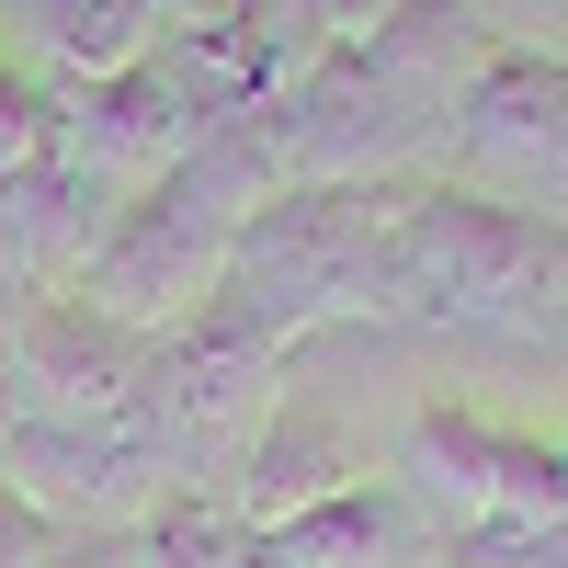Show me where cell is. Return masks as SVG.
<instances>
[{
	"label": "cell",
	"instance_id": "cell-1",
	"mask_svg": "<svg viewBox=\"0 0 568 568\" xmlns=\"http://www.w3.org/2000/svg\"><path fill=\"white\" fill-rule=\"evenodd\" d=\"M284 194V149L273 125H205L194 149H182L160 182H136V194L103 216V240L80 262V296L125 318V329H182L216 284H227V251H240V227Z\"/></svg>",
	"mask_w": 568,
	"mask_h": 568
},
{
	"label": "cell",
	"instance_id": "cell-2",
	"mask_svg": "<svg viewBox=\"0 0 568 568\" xmlns=\"http://www.w3.org/2000/svg\"><path fill=\"white\" fill-rule=\"evenodd\" d=\"M387 318L420 329H557L568 318V216L489 182H398L387 216Z\"/></svg>",
	"mask_w": 568,
	"mask_h": 568
},
{
	"label": "cell",
	"instance_id": "cell-3",
	"mask_svg": "<svg viewBox=\"0 0 568 568\" xmlns=\"http://www.w3.org/2000/svg\"><path fill=\"white\" fill-rule=\"evenodd\" d=\"M409 182V171H398ZM398 182H284V194L240 227L216 296L262 318L284 353L329 318H387V216Z\"/></svg>",
	"mask_w": 568,
	"mask_h": 568
},
{
	"label": "cell",
	"instance_id": "cell-4",
	"mask_svg": "<svg viewBox=\"0 0 568 568\" xmlns=\"http://www.w3.org/2000/svg\"><path fill=\"white\" fill-rule=\"evenodd\" d=\"M284 342L262 318H240L227 296H205L182 329L149 342V375H136V433L149 455L171 466V489H227L240 478V455L262 433V409L284 398Z\"/></svg>",
	"mask_w": 568,
	"mask_h": 568
},
{
	"label": "cell",
	"instance_id": "cell-5",
	"mask_svg": "<svg viewBox=\"0 0 568 568\" xmlns=\"http://www.w3.org/2000/svg\"><path fill=\"white\" fill-rule=\"evenodd\" d=\"M398 489L433 511V535L466 524H557L568 511V455L535 433H500V420L455 409V398H420L409 433H398Z\"/></svg>",
	"mask_w": 568,
	"mask_h": 568
},
{
	"label": "cell",
	"instance_id": "cell-6",
	"mask_svg": "<svg viewBox=\"0 0 568 568\" xmlns=\"http://www.w3.org/2000/svg\"><path fill=\"white\" fill-rule=\"evenodd\" d=\"M262 125L284 149V182H398L420 160V136H433V114H420L364 45H329Z\"/></svg>",
	"mask_w": 568,
	"mask_h": 568
},
{
	"label": "cell",
	"instance_id": "cell-7",
	"mask_svg": "<svg viewBox=\"0 0 568 568\" xmlns=\"http://www.w3.org/2000/svg\"><path fill=\"white\" fill-rule=\"evenodd\" d=\"M0 478H12L45 524L114 535V524H136V511L171 489V466L149 455L136 409H125V420H45V409H12V420H0Z\"/></svg>",
	"mask_w": 568,
	"mask_h": 568
},
{
	"label": "cell",
	"instance_id": "cell-8",
	"mask_svg": "<svg viewBox=\"0 0 568 568\" xmlns=\"http://www.w3.org/2000/svg\"><path fill=\"white\" fill-rule=\"evenodd\" d=\"M0 375H12V409H45V420H125L136 409V375H149V329H125L58 284V296H34L12 318V342H0Z\"/></svg>",
	"mask_w": 568,
	"mask_h": 568
},
{
	"label": "cell",
	"instance_id": "cell-9",
	"mask_svg": "<svg viewBox=\"0 0 568 568\" xmlns=\"http://www.w3.org/2000/svg\"><path fill=\"white\" fill-rule=\"evenodd\" d=\"M194 136H205V114H194V91L160 69V45H149L136 69H103V80H69V91H58V160H69L80 182H103V194L160 182Z\"/></svg>",
	"mask_w": 568,
	"mask_h": 568
},
{
	"label": "cell",
	"instance_id": "cell-10",
	"mask_svg": "<svg viewBox=\"0 0 568 568\" xmlns=\"http://www.w3.org/2000/svg\"><path fill=\"white\" fill-rule=\"evenodd\" d=\"M455 160L489 171V182H524V194H546V182H568V58H546V45H500L489 80L455 103Z\"/></svg>",
	"mask_w": 568,
	"mask_h": 568
},
{
	"label": "cell",
	"instance_id": "cell-11",
	"mask_svg": "<svg viewBox=\"0 0 568 568\" xmlns=\"http://www.w3.org/2000/svg\"><path fill=\"white\" fill-rule=\"evenodd\" d=\"M284 568H433V511H420L398 478H353V489H329L307 511H284V524L262 535Z\"/></svg>",
	"mask_w": 568,
	"mask_h": 568
},
{
	"label": "cell",
	"instance_id": "cell-12",
	"mask_svg": "<svg viewBox=\"0 0 568 568\" xmlns=\"http://www.w3.org/2000/svg\"><path fill=\"white\" fill-rule=\"evenodd\" d=\"M353 478H364V455H353L342 420L307 409V398H273V409H262V433H251V455H240V478H227V500H240V524H251V535H273L284 511H307V500L353 489Z\"/></svg>",
	"mask_w": 568,
	"mask_h": 568
},
{
	"label": "cell",
	"instance_id": "cell-13",
	"mask_svg": "<svg viewBox=\"0 0 568 568\" xmlns=\"http://www.w3.org/2000/svg\"><path fill=\"white\" fill-rule=\"evenodd\" d=\"M364 58L387 69V80H398L433 125H455V103L489 80L500 34H489V12H478V0H398V12L364 34Z\"/></svg>",
	"mask_w": 568,
	"mask_h": 568
},
{
	"label": "cell",
	"instance_id": "cell-14",
	"mask_svg": "<svg viewBox=\"0 0 568 568\" xmlns=\"http://www.w3.org/2000/svg\"><path fill=\"white\" fill-rule=\"evenodd\" d=\"M0 23L34 34V69L45 80H103V69H136L160 45V12L149 0H0Z\"/></svg>",
	"mask_w": 568,
	"mask_h": 568
},
{
	"label": "cell",
	"instance_id": "cell-15",
	"mask_svg": "<svg viewBox=\"0 0 568 568\" xmlns=\"http://www.w3.org/2000/svg\"><path fill=\"white\" fill-rule=\"evenodd\" d=\"M45 149H58V80H45L12 34H0V182L34 171Z\"/></svg>",
	"mask_w": 568,
	"mask_h": 568
},
{
	"label": "cell",
	"instance_id": "cell-16",
	"mask_svg": "<svg viewBox=\"0 0 568 568\" xmlns=\"http://www.w3.org/2000/svg\"><path fill=\"white\" fill-rule=\"evenodd\" d=\"M58 546H69V524H45V511L0 478V568H58Z\"/></svg>",
	"mask_w": 568,
	"mask_h": 568
},
{
	"label": "cell",
	"instance_id": "cell-17",
	"mask_svg": "<svg viewBox=\"0 0 568 568\" xmlns=\"http://www.w3.org/2000/svg\"><path fill=\"white\" fill-rule=\"evenodd\" d=\"M58 568H136V524H114V535H69Z\"/></svg>",
	"mask_w": 568,
	"mask_h": 568
},
{
	"label": "cell",
	"instance_id": "cell-18",
	"mask_svg": "<svg viewBox=\"0 0 568 568\" xmlns=\"http://www.w3.org/2000/svg\"><path fill=\"white\" fill-rule=\"evenodd\" d=\"M149 12H160V34H171V23H240L251 0H149Z\"/></svg>",
	"mask_w": 568,
	"mask_h": 568
},
{
	"label": "cell",
	"instance_id": "cell-19",
	"mask_svg": "<svg viewBox=\"0 0 568 568\" xmlns=\"http://www.w3.org/2000/svg\"><path fill=\"white\" fill-rule=\"evenodd\" d=\"M240 568H284V557H273V546H262V535H251V546H240Z\"/></svg>",
	"mask_w": 568,
	"mask_h": 568
},
{
	"label": "cell",
	"instance_id": "cell-20",
	"mask_svg": "<svg viewBox=\"0 0 568 568\" xmlns=\"http://www.w3.org/2000/svg\"><path fill=\"white\" fill-rule=\"evenodd\" d=\"M557 455H568V444H557Z\"/></svg>",
	"mask_w": 568,
	"mask_h": 568
}]
</instances>
